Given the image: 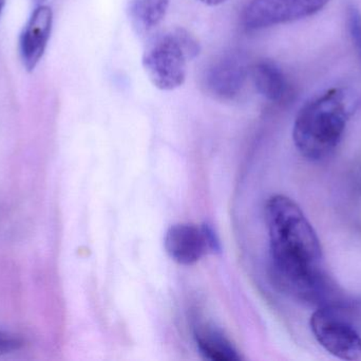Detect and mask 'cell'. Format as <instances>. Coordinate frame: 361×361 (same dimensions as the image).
<instances>
[{
    "instance_id": "1",
    "label": "cell",
    "mask_w": 361,
    "mask_h": 361,
    "mask_svg": "<svg viewBox=\"0 0 361 361\" xmlns=\"http://www.w3.org/2000/svg\"><path fill=\"white\" fill-rule=\"evenodd\" d=\"M269 269L274 283L288 296L313 307H338L341 295L322 269V244L293 199L274 195L265 205Z\"/></svg>"
},
{
    "instance_id": "2",
    "label": "cell",
    "mask_w": 361,
    "mask_h": 361,
    "mask_svg": "<svg viewBox=\"0 0 361 361\" xmlns=\"http://www.w3.org/2000/svg\"><path fill=\"white\" fill-rule=\"evenodd\" d=\"M352 103L351 93L334 88L301 108L295 120L293 139L305 158L319 161L334 152L345 133Z\"/></svg>"
},
{
    "instance_id": "3",
    "label": "cell",
    "mask_w": 361,
    "mask_h": 361,
    "mask_svg": "<svg viewBox=\"0 0 361 361\" xmlns=\"http://www.w3.org/2000/svg\"><path fill=\"white\" fill-rule=\"evenodd\" d=\"M195 38L185 29H175L157 36L146 47L143 67L150 82L161 90H173L182 86L187 63L199 54Z\"/></svg>"
},
{
    "instance_id": "4",
    "label": "cell",
    "mask_w": 361,
    "mask_h": 361,
    "mask_svg": "<svg viewBox=\"0 0 361 361\" xmlns=\"http://www.w3.org/2000/svg\"><path fill=\"white\" fill-rule=\"evenodd\" d=\"M311 330L320 345L339 360H361V336L339 307H319L311 317Z\"/></svg>"
},
{
    "instance_id": "5",
    "label": "cell",
    "mask_w": 361,
    "mask_h": 361,
    "mask_svg": "<svg viewBox=\"0 0 361 361\" xmlns=\"http://www.w3.org/2000/svg\"><path fill=\"white\" fill-rule=\"evenodd\" d=\"M331 0H252L242 15L244 27L260 30L319 12Z\"/></svg>"
},
{
    "instance_id": "6",
    "label": "cell",
    "mask_w": 361,
    "mask_h": 361,
    "mask_svg": "<svg viewBox=\"0 0 361 361\" xmlns=\"http://www.w3.org/2000/svg\"><path fill=\"white\" fill-rule=\"evenodd\" d=\"M165 249L171 259L180 265H192L207 252L220 250L218 237L208 225H173L167 230Z\"/></svg>"
},
{
    "instance_id": "7",
    "label": "cell",
    "mask_w": 361,
    "mask_h": 361,
    "mask_svg": "<svg viewBox=\"0 0 361 361\" xmlns=\"http://www.w3.org/2000/svg\"><path fill=\"white\" fill-rule=\"evenodd\" d=\"M247 74V67L240 55H221L206 66L201 86L214 99L231 101L241 93Z\"/></svg>"
},
{
    "instance_id": "8",
    "label": "cell",
    "mask_w": 361,
    "mask_h": 361,
    "mask_svg": "<svg viewBox=\"0 0 361 361\" xmlns=\"http://www.w3.org/2000/svg\"><path fill=\"white\" fill-rule=\"evenodd\" d=\"M53 13L49 6H36L20 36V55L27 71H33L46 51L52 30Z\"/></svg>"
},
{
    "instance_id": "9",
    "label": "cell",
    "mask_w": 361,
    "mask_h": 361,
    "mask_svg": "<svg viewBox=\"0 0 361 361\" xmlns=\"http://www.w3.org/2000/svg\"><path fill=\"white\" fill-rule=\"evenodd\" d=\"M257 90L271 102H282L290 93L288 81L282 70L271 61H261L250 69Z\"/></svg>"
},
{
    "instance_id": "10",
    "label": "cell",
    "mask_w": 361,
    "mask_h": 361,
    "mask_svg": "<svg viewBox=\"0 0 361 361\" xmlns=\"http://www.w3.org/2000/svg\"><path fill=\"white\" fill-rule=\"evenodd\" d=\"M171 0H129L131 27L141 37L152 34L164 20Z\"/></svg>"
},
{
    "instance_id": "11",
    "label": "cell",
    "mask_w": 361,
    "mask_h": 361,
    "mask_svg": "<svg viewBox=\"0 0 361 361\" xmlns=\"http://www.w3.org/2000/svg\"><path fill=\"white\" fill-rule=\"evenodd\" d=\"M195 343L203 358L210 361H239L241 356L233 343L214 326L202 324L195 329Z\"/></svg>"
},
{
    "instance_id": "12",
    "label": "cell",
    "mask_w": 361,
    "mask_h": 361,
    "mask_svg": "<svg viewBox=\"0 0 361 361\" xmlns=\"http://www.w3.org/2000/svg\"><path fill=\"white\" fill-rule=\"evenodd\" d=\"M23 345V341L20 337L0 330V356L19 351Z\"/></svg>"
},
{
    "instance_id": "13",
    "label": "cell",
    "mask_w": 361,
    "mask_h": 361,
    "mask_svg": "<svg viewBox=\"0 0 361 361\" xmlns=\"http://www.w3.org/2000/svg\"><path fill=\"white\" fill-rule=\"evenodd\" d=\"M349 28L352 38L361 54V14L354 6L349 11Z\"/></svg>"
},
{
    "instance_id": "14",
    "label": "cell",
    "mask_w": 361,
    "mask_h": 361,
    "mask_svg": "<svg viewBox=\"0 0 361 361\" xmlns=\"http://www.w3.org/2000/svg\"><path fill=\"white\" fill-rule=\"evenodd\" d=\"M202 4H207V6H219V4H223V2L227 1V0H199Z\"/></svg>"
},
{
    "instance_id": "15",
    "label": "cell",
    "mask_w": 361,
    "mask_h": 361,
    "mask_svg": "<svg viewBox=\"0 0 361 361\" xmlns=\"http://www.w3.org/2000/svg\"><path fill=\"white\" fill-rule=\"evenodd\" d=\"M32 1L35 4L36 6H42L44 4V2L46 1V0H32Z\"/></svg>"
},
{
    "instance_id": "16",
    "label": "cell",
    "mask_w": 361,
    "mask_h": 361,
    "mask_svg": "<svg viewBox=\"0 0 361 361\" xmlns=\"http://www.w3.org/2000/svg\"><path fill=\"white\" fill-rule=\"evenodd\" d=\"M4 6H6V0H0V15H1Z\"/></svg>"
},
{
    "instance_id": "17",
    "label": "cell",
    "mask_w": 361,
    "mask_h": 361,
    "mask_svg": "<svg viewBox=\"0 0 361 361\" xmlns=\"http://www.w3.org/2000/svg\"><path fill=\"white\" fill-rule=\"evenodd\" d=\"M360 192H361V182H360Z\"/></svg>"
}]
</instances>
